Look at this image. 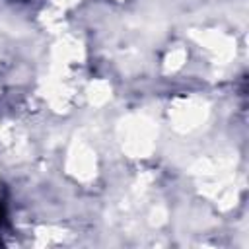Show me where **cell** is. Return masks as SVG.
<instances>
[{"mask_svg":"<svg viewBox=\"0 0 249 249\" xmlns=\"http://www.w3.org/2000/svg\"><path fill=\"white\" fill-rule=\"evenodd\" d=\"M2 220H4V208L0 206V224H2Z\"/></svg>","mask_w":249,"mask_h":249,"instance_id":"1","label":"cell"},{"mask_svg":"<svg viewBox=\"0 0 249 249\" xmlns=\"http://www.w3.org/2000/svg\"><path fill=\"white\" fill-rule=\"evenodd\" d=\"M19 2H25V0H19Z\"/></svg>","mask_w":249,"mask_h":249,"instance_id":"2","label":"cell"}]
</instances>
